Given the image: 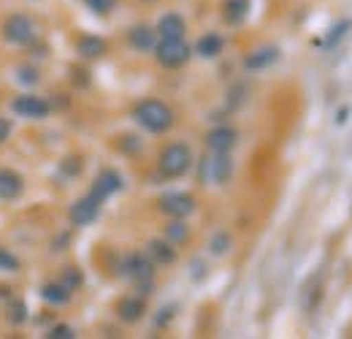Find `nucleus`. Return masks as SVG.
I'll list each match as a JSON object with an SVG mask.
<instances>
[{
    "label": "nucleus",
    "instance_id": "393cba45",
    "mask_svg": "<svg viewBox=\"0 0 352 339\" xmlns=\"http://www.w3.org/2000/svg\"><path fill=\"white\" fill-rule=\"evenodd\" d=\"M230 250V236L228 234H217L214 239H212V253L214 255H222Z\"/></svg>",
    "mask_w": 352,
    "mask_h": 339
},
{
    "label": "nucleus",
    "instance_id": "2eb2a0df",
    "mask_svg": "<svg viewBox=\"0 0 352 339\" xmlns=\"http://www.w3.org/2000/svg\"><path fill=\"white\" fill-rule=\"evenodd\" d=\"M250 0H225V22L228 25H241L250 14Z\"/></svg>",
    "mask_w": 352,
    "mask_h": 339
},
{
    "label": "nucleus",
    "instance_id": "6e6552de",
    "mask_svg": "<svg viewBox=\"0 0 352 339\" xmlns=\"http://www.w3.org/2000/svg\"><path fill=\"white\" fill-rule=\"evenodd\" d=\"M120 187H122V176H120L117 171H103V174L95 179V185H92L89 196H92L98 204H103V201H106L109 196H114Z\"/></svg>",
    "mask_w": 352,
    "mask_h": 339
},
{
    "label": "nucleus",
    "instance_id": "bb28decb",
    "mask_svg": "<svg viewBox=\"0 0 352 339\" xmlns=\"http://www.w3.org/2000/svg\"><path fill=\"white\" fill-rule=\"evenodd\" d=\"M28 315H25V304L22 301H14L11 307H8V320H14V323H22Z\"/></svg>",
    "mask_w": 352,
    "mask_h": 339
},
{
    "label": "nucleus",
    "instance_id": "f03ea898",
    "mask_svg": "<svg viewBox=\"0 0 352 339\" xmlns=\"http://www.w3.org/2000/svg\"><path fill=\"white\" fill-rule=\"evenodd\" d=\"M201 182L204 185H225L233 174V161L228 158V152H212L201 161Z\"/></svg>",
    "mask_w": 352,
    "mask_h": 339
},
{
    "label": "nucleus",
    "instance_id": "f257e3e1",
    "mask_svg": "<svg viewBox=\"0 0 352 339\" xmlns=\"http://www.w3.org/2000/svg\"><path fill=\"white\" fill-rule=\"evenodd\" d=\"M133 117H135L138 125L146 127L149 133H166L168 127L174 125V112H171L163 101H155V98L141 101V103L135 106Z\"/></svg>",
    "mask_w": 352,
    "mask_h": 339
},
{
    "label": "nucleus",
    "instance_id": "0eeeda50",
    "mask_svg": "<svg viewBox=\"0 0 352 339\" xmlns=\"http://www.w3.org/2000/svg\"><path fill=\"white\" fill-rule=\"evenodd\" d=\"M14 112L19 117H30V120H44L49 114V103L38 95H19L14 101Z\"/></svg>",
    "mask_w": 352,
    "mask_h": 339
},
{
    "label": "nucleus",
    "instance_id": "c85d7f7f",
    "mask_svg": "<svg viewBox=\"0 0 352 339\" xmlns=\"http://www.w3.org/2000/svg\"><path fill=\"white\" fill-rule=\"evenodd\" d=\"M49 337H54V339H71V337H74V331H71V326H54Z\"/></svg>",
    "mask_w": 352,
    "mask_h": 339
},
{
    "label": "nucleus",
    "instance_id": "6ab92c4d",
    "mask_svg": "<svg viewBox=\"0 0 352 339\" xmlns=\"http://www.w3.org/2000/svg\"><path fill=\"white\" fill-rule=\"evenodd\" d=\"M141 315H144V301H141V298H125V301L120 304V318H122V320L135 323Z\"/></svg>",
    "mask_w": 352,
    "mask_h": 339
},
{
    "label": "nucleus",
    "instance_id": "423d86ee",
    "mask_svg": "<svg viewBox=\"0 0 352 339\" xmlns=\"http://www.w3.org/2000/svg\"><path fill=\"white\" fill-rule=\"evenodd\" d=\"M160 209L176 217V220H184L187 214L195 212V198L187 196V193H168V196L160 198Z\"/></svg>",
    "mask_w": 352,
    "mask_h": 339
},
{
    "label": "nucleus",
    "instance_id": "412c9836",
    "mask_svg": "<svg viewBox=\"0 0 352 339\" xmlns=\"http://www.w3.org/2000/svg\"><path fill=\"white\" fill-rule=\"evenodd\" d=\"M79 52H82L85 57H100V54L106 52V41L98 39V36H85V39L79 41Z\"/></svg>",
    "mask_w": 352,
    "mask_h": 339
},
{
    "label": "nucleus",
    "instance_id": "4be33fe9",
    "mask_svg": "<svg viewBox=\"0 0 352 339\" xmlns=\"http://www.w3.org/2000/svg\"><path fill=\"white\" fill-rule=\"evenodd\" d=\"M187 236H190V228L182 223V220H176L166 228V239L171 242V245H182V242H187Z\"/></svg>",
    "mask_w": 352,
    "mask_h": 339
},
{
    "label": "nucleus",
    "instance_id": "dca6fc26",
    "mask_svg": "<svg viewBox=\"0 0 352 339\" xmlns=\"http://www.w3.org/2000/svg\"><path fill=\"white\" fill-rule=\"evenodd\" d=\"M279 57V52L274 49V46H263V49H258V52H252L250 57H247V68L250 71H258V68H265V65H271L274 60Z\"/></svg>",
    "mask_w": 352,
    "mask_h": 339
},
{
    "label": "nucleus",
    "instance_id": "f8f14e48",
    "mask_svg": "<svg viewBox=\"0 0 352 339\" xmlns=\"http://www.w3.org/2000/svg\"><path fill=\"white\" fill-rule=\"evenodd\" d=\"M152 266H155V263L141 253H133L131 258H128V263H125L128 274H131L135 282H141V280H152V271H155Z\"/></svg>",
    "mask_w": 352,
    "mask_h": 339
},
{
    "label": "nucleus",
    "instance_id": "a211bd4d",
    "mask_svg": "<svg viewBox=\"0 0 352 339\" xmlns=\"http://www.w3.org/2000/svg\"><path fill=\"white\" fill-rule=\"evenodd\" d=\"M195 52H198L201 57H217V54L222 52V39L220 36H214V33H206V36L198 39Z\"/></svg>",
    "mask_w": 352,
    "mask_h": 339
},
{
    "label": "nucleus",
    "instance_id": "7ed1b4c3",
    "mask_svg": "<svg viewBox=\"0 0 352 339\" xmlns=\"http://www.w3.org/2000/svg\"><path fill=\"white\" fill-rule=\"evenodd\" d=\"M190 166H192V152H190L187 144H171L160 155V171H163V176L176 179V176L187 174Z\"/></svg>",
    "mask_w": 352,
    "mask_h": 339
},
{
    "label": "nucleus",
    "instance_id": "20e7f679",
    "mask_svg": "<svg viewBox=\"0 0 352 339\" xmlns=\"http://www.w3.org/2000/svg\"><path fill=\"white\" fill-rule=\"evenodd\" d=\"M155 57L166 68H179L190 60V46L184 39H160V43H155Z\"/></svg>",
    "mask_w": 352,
    "mask_h": 339
},
{
    "label": "nucleus",
    "instance_id": "aec40b11",
    "mask_svg": "<svg viewBox=\"0 0 352 339\" xmlns=\"http://www.w3.org/2000/svg\"><path fill=\"white\" fill-rule=\"evenodd\" d=\"M41 296H44L49 304H65V301L71 298V291H68L63 282H49V285H44Z\"/></svg>",
    "mask_w": 352,
    "mask_h": 339
},
{
    "label": "nucleus",
    "instance_id": "1a4fd4ad",
    "mask_svg": "<svg viewBox=\"0 0 352 339\" xmlns=\"http://www.w3.org/2000/svg\"><path fill=\"white\" fill-rule=\"evenodd\" d=\"M98 209H100V204H98L92 196H87V198H79V201L71 207L68 217H71L74 225H89V223L98 217Z\"/></svg>",
    "mask_w": 352,
    "mask_h": 339
},
{
    "label": "nucleus",
    "instance_id": "a878e982",
    "mask_svg": "<svg viewBox=\"0 0 352 339\" xmlns=\"http://www.w3.org/2000/svg\"><path fill=\"white\" fill-rule=\"evenodd\" d=\"M352 22H339L336 28H331V33H328V39H325V46H333V43L339 41L344 33H347V28H350Z\"/></svg>",
    "mask_w": 352,
    "mask_h": 339
},
{
    "label": "nucleus",
    "instance_id": "f3484780",
    "mask_svg": "<svg viewBox=\"0 0 352 339\" xmlns=\"http://www.w3.org/2000/svg\"><path fill=\"white\" fill-rule=\"evenodd\" d=\"M146 253L152 255L157 263H174V260H176L174 245H171V242H163V239H155V242H149Z\"/></svg>",
    "mask_w": 352,
    "mask_h": 339
},
{
    "label": "nucleus",
    "instance_id": "b1692460",
    "mask_svg": "<svg viewBox=\"0 0 352 339\" xmlns=\"http://www.w3.org/2000/svg\"><path fill=\"white\" fill-rule=\"evenodd\" d=\"M19 269V260H16V255L6 253L3 247H0V271H16Z\"/></svg>",
    "mask_w": 352,
    "mask_h": 339
},
{
    "label": "nucleus",
    "instance_id": "5701e85b",
    "mask_svg": "<svg viewBox=\"0 0 352 339\" xmlns=\"http://www.w3.org/2000/svg\"><path fill=\"white\" fill-rule=\"evenodd\" d=\"M63 285H65L68 291H76V288L82 285V274H79L74 266H68V269H65V277H63Z\"/></svg>",
    "mask_w": 352,
    "mask_h": 339
},
{
    "label": "nucleus",
    "instance_id": "cd10ccee",
    "mask_svg": "<svg viewBox=\"0 0 352 339\" xmlns=\"http://www.w3.org/2000/svg\"><path fill=\"white\" fill-rule=\"evenodd\" d=\"M87 6L95 14H109L114 8V0H87Z\"/></svg>",
    "mask_w": 352,
    "mask_h": 339
},
{
    "label": "nucleus",
    "instance_id": "4468645a",
    "mask_svg": "<svg viewBox=\"0 0 352 339\" xmlns=\"http://www.w3.org/2000/svg\"><path fill=\"white\" fill-rule=\"evenodd\" d=\"M128 41H131V46L138 49V52H149V49H155V30L146 28V25H138V28L131 30Z\"/></svg>",
    "mask_w": 352,
    "mask_h": 339
},
{
    "label": "nucleus",
    "instance_id": "39448f33",
    "mask_svg": "<svg viewBox=\"0 0 352 339\" xmlns=\"http://www.w3.org/2000/svg\"><path fill=\"white\" fill-rule=\"evenodd\" d=\"M3 36H6V41H11V43H30L36 39V25H33L30 17L14 14V17H8L6 25H3Z\"/></svg>",
    "mask_w": 352,
    "mask_h": 339
},
{
    "label": "nucleus",
    "instance_id": "9d476101",
    "mask_svg": "<svg viewBox=\"0 0 352 339\" xmlns=\"http://www.w3.org/2000/svg\"><path fill=\"white\" fill-rule=\"evenodd\" d=\"M22 187H25V182H22V176H19L16 171L0 169V198H3V201L16 198V196L22 193Z\"/></svg>",
    "mask_w": 352,
    "mask_h": 339
},
{
    "label": "nucleus",
    "instance_id": "c756f323",
    "mask_svg": "<svg viewBox=\"0 0 352 339\" xmlns=\"http://www.w3.org/2000/svg\"><path fill=\"white\" fill-rule=\"evenodd\" d=\"M8 133H11V123L6 117H0V144L8 138Z\"/></svg>",
    "mask_w": 352,
    "mask_h": 339
},
{
    "label": "nucleus",
    "instance_id": "ddd939ff",
    "mask_svg": "<svg viewBox=\"0 0 352 339\" xmlns=\"http://www.w3.org/2000/svg\"><path fill=\"white\" fill-rule=\"evenodd\" d=\"M184 19L179 14H163L160 22H157V33L160 39H182L184 36Z\"/></svg>",
    "mask_w": 352,
    "mask_h": 339
},
{
    "label": "nucleus",
    "instance_id": "9b49d317",
    "mask_svg": "<svg viewBox=\"0 0 352 339\" xmlns=\"http://www.w3.org/2000/svg\"><path fill=\"white\" fill-rule=\"evenodd\" d=\"M212 152H230L236 147V130L233 127H214L206 138Z\"/></svg>",
    "mask_w": 352,
    "mask_h": 339
}]
</instances>
